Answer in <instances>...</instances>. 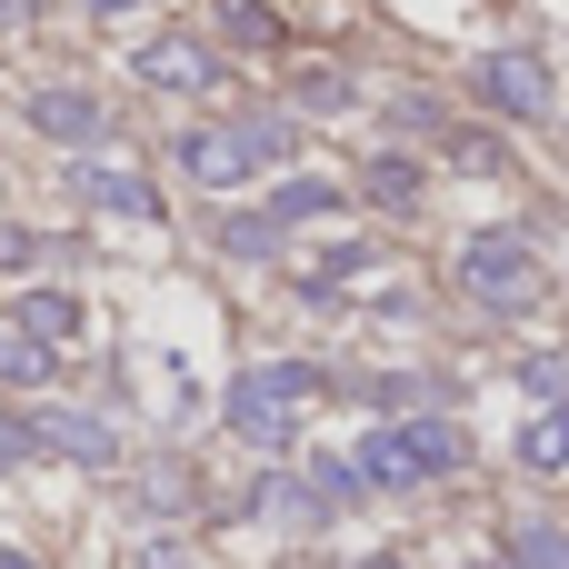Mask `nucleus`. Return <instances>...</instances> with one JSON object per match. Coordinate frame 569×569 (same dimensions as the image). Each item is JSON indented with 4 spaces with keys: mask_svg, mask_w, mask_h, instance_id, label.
I'll list each match as a JSON object with an SVG mask.
<instances>
[{
    "mask_svg": "<svg viewBox=\"0 0 569 569\" xmlns=\"http://www.w3.org/2000/svg\"><path fill=\"white\" fill-rule=\"evenodd\" d=\"M270 160H290V120L280 110H250V120H220V130H190L180 140V170L200 190H230V180H250Z\"/></svg>",
    "mask_w": 569,
    "mask_h": 569,
    "instance_id": "7ed1b4c3",
    "label": "nucleus"
},
{
    "mask_svg": "<svg viewBox=\"0 0 569 569\" xmlns=\"http://www.w3.org/2000/svg\"><path fill=\"white\" fill-rule=\"evenodd\" d=\"M80 10H130V0H80Z\"/></svg>",
    "mask_w": 569,
    "mask_h": 569,
    "instance_id": "bb28decb",
    "label": "nucleus"
},
{
    "mask_svg": "<svg viewBox=\"0 0 569 569\" xmlns=\"http://www.w3.org/2000/svg\"><path fill=\"white\" fill-rule=\"evenodd\" d=\"M460 569H510V560H460Z\"/></svg>",
    "mask_w": 569,
    "mask_h": 569,
    "instance_id": "c85d7f7f",
    "label": "nucleus"
},
{
    "mask_svg": "<svg viewBox=\"0 0 569 569\" xmlns=\"http://www.w3.org/2000/svg\"><path fill=\"white\" fill-rule=\"evenodd\" d=\"M140 80H150V90H210V80H220V60H210V50H190V40H150V50H140Z\"/></svg>",
    "mask_w": 569,
    "mask_h": 569,
    "instance_id": "1a4fd4ad",
    "label": "nucleus"
},
{
    "mask_svg": "<svg viewBox=\"0 0 569 569\" xmlns=\"http://www.w3.org/2000/svg\"><path fill=\"white\" fill-rule=\"evenodd\" d=\"M0 20H30V0H0Z\"/></svg>",
    "mask_w": 569,
    "mask_h": 569,
    "instance_id": "a878e982",
    "label": "nucleus"
},
{
    "mask_svg": "<svg viewBox=\"0 0 569 569\" xmlns=\"http://www.w3.org/2000/svg\"><path fill=\"white\" fill-rule=\"evenodd\" d=\"M40 380H50V350L20 340V330H0V390H40Z\"/></svg>",
    "mask_w": 569,
    "mask_h": 569,
    "instance_id": "dca6fc26",
    "label": "nucleus"
},
{
    "mask_svg": "<svg viewBox=\"0 0 569 569\" xmlns=\"http://www.w3.org/2000/svg\"><path fill=\"white\" fill-rule=\"evenodd\" d=\"M340 210V180H280L270 190V230H290V220H330Z\"/></svg>",
    "mask_w": 569,
    "mask_h": 569,
    "instance_id": "f8f14e48",
    "label": "nucleus"
},
{
    "mask_svg": "<svg viewBox=\"0 0 569 569\" xmlns=\"http://www.w3.org/2000/svg\"><path fill=\"white\" fill-rule=\"evenodd\" d=\"M300 110H350V70H300Z\"/></svg>",
    "mask_w": 569,
    "mask_h": 569,
    "instance_id": "6ab92c4d",
    "label": "nucleus"
},
{
    "mask_svg": "<svg viewBox=\"0 0 569 569\" xmlns=\"http://www.w3.org/2000/svg\"><path fill=\"white\" fill-rule=\"evenodd\" d=\"M20 260H30V240H20V230H0V270H20Z\"/></svg>",
    "mask_w": 569,
    "mask_h": 569,
    "instance_id": "b1692460",
    "label": "nucleus"
},
{
    "mask_svg": "<svg viewBox=\"0 0 569 569\" xmlns=\"http://www.w3.org/2000/svg\"><path fill=\"white\" fill-rule=\"evenodd\" d=\"M310 480H320V500H360V470H340V460H320Z\"/></svg>",
    "mask_w": 569,
    "mask_h": 569,
    "instance_id": "4be33fe9",
    "label": "nucleus"
},
{
    "mask_svg": "<svg viewBox=\"0 0 569 569\" xmlns=\"http://www.w3.org/2000/svg\"><path fill=\"white\" fill-rule=\"evenodd\" d=\"M460 290H470L490 320H520V310L550 300V270H540V250H530L520 230H490V240L460 250Z\"/></svg>",
    "mask_w": 569,
    "mask_h": 569,
    "instance_id": "20e7f679",
    "label": "nucleus"
},
{
    "mask_svg": "<svg viewBox=\"0 0 569 569\" xmlns=\"http://www.w3.org/2000/svg\"><path fill=\"white\" fill-rule=\"evenodd\" d=\"M510 569H569V530L560 520H510Z\"/></svg>",
    "mask_w": 569,
    "mask_h": 569,
    "instance_id": "4468645a",
    "label": "nucleus"
},
{
    "mask_svg": "<svg viewBox=\"0 0 569 569\" xmlns=\"http://www.w3.org/2000/svg\"><path fill=\"white\" fill-rule=\"evenodd\" d=\"M220 240H230L240 260H270V250H280V230H270V210H250V220H220Z\"/></svg>",
    "mask_w": 569,
    "mask_h": 569,
    "instance_id": "a211bd4d",
    "label": "nucleus"
},
{
    "mask_svg": "<svg viewBox=\"0 0 569 569\" xmlns=\"http://www.w3.org/2000/svg\"><path fill=\"white\" fill-rule=\"evenodd\" d=\"M320 390H330V370H320V360H250V370L230 380V400H220V410H230V430H240L250 450H280V440H290V420H300Z\"/></svg>",
    "mask_w": 569,
    "mask_h": 569,
    "instance_id": "f257e3e1",
    "label": "nucleus"
},
{
    "mask_svg": "<svg viewBox=\"0 0 569 569\" xmlns=\"http://www.w3.org/2000/svg\"><path fill=\"white\" fill-rule=\"evenodd\" d=\"M360 190H370L380 210H420V160H400V150H380V160L360 170Z\"/></svg>",
    "mask_w": 569,
    "mask_h": 569,
    "instance_id": "9b49d317",
    "label": "nucleus"
},
{
    "mask_svg": "<svg viewBox=\"0 0 569 569\" xmlns=\"http://www.w3.org/2000/svg\"><path fill=\"white\" fill-rule=\"evenodd\" d=\"M220 40H240V50H280L290 30H280V10H260V0H220Z\"/></svg>",
    "mask_w": 569,
    "mask_h": 569,
    "instance_id": "2eb2a0df",
    "label": "nucleus"
},
{
    "mask_svg": "<svg viewBox=\"0 0 569 569\" xmlns=\"http://www.w3.org/2000/svg\"><path fill=\"white\" fill-rule=\"evenodd\" d=\"M450 160H460V170H500V140H490V130H460Z\"/></svg>",
    "mask_w": 569,
    "mask_h": 569,
    "instance_id": "412c9836",
    "label": "nucleus"
},
{
    "mask_svg": "<svg viewBox=\"0 0 569 569\" xmlns=\"http://www.w3.org/2000/svg\"><path fill=\"white\" fill-rule=\"evenodd\" d=\"M360 569H400V560H360Z\"/></svg>",
    "mask_w": 569,
    "mask_h": 569,
    "instance_id": "c756f323",
    "label": "nucleus"
},
{
    "mask_svg": "<svg viewBox=\"0 0 569 569\" xmlns=\"http://www.w3.org/2000/svg\"><path fill=\"white\" fill-rule=\"evenodd\" d=\"M390 120H400V130H440V100H430V90H400Z\"/></svg>",
    "mask_w": 569,
    "mask_h": 569,
    "instance_id": "aec40b11",
    "label": "nucleus"
},
{
    "mask_svg": "<svg viewBox=\"0 0 569 569\" xmlns=\"http://www.w3.org/2000/svg\"><path fill=\"white\" fill-rule=\"evenodd\" d=\"M520 470H540V480L569 470V410H540V420L520 430Z\"/></svg>",
    "mask_w": 569,
    "mask_h": 569,
    "instance_id": "9d476101",
    "label": "nucleus"
},
{
    "mask_svg": "<svg viewBox=\"0 0 569 569\" xmlns=\"http://www.w3.org/2000/svg\"><path fill=\"white\" fill-rule=\"evenodd\" d=\"M70 190H80L90 210H120V220H150V210H160V190H150L130 160H80V170H70Z\"/></svg>",
    "mask_w": 569,
    "mask_h": 569,
    "instance_id": "0eeeda50",
    "label": "nucleus"
},
{
    "mask_svg": "<svg viewBox=\"0 0 569 569\" xmlns=\"http://www.w3.org/2000/svg\"><path fill=\"white\" fill-rule=\"evenodd\" d=\"M30 440H40V450H60V460H90V470H110V460H120V440H110L100 420H80V410H40V420H30Z\"/></svg>",
    "mask_w": 569,
    "mask_h": 569,
    "instance_id": "6e6552de",
    "label": "nucleus"
},
{
    "mask_svg": "<svg viewBox=\"0 0 569 569\" xmlns=\"http://www.w3.org/2000/svg\"><path fill=\"white\" fill-rule=\"evenodd\" d=\"M70 330H80L70 290H20V340H70Z\"/></svg>",
    "mask_w": 569,
    "mask_h": 569,
    "instance_id": "ddd939ff",
    "label": "nucleus"
},
{
    "mask_svg": "<svg viewBox=\"0 0 569 569\" xmlns=\"http://www.w3.org/2000/svg\"><path fill=\"white\" fill-rule=\"evenodd\" d=\"M140 569H190V560H180V550H150V560H140Z\"/></svg>",
    "mask_w": 569,
    "mask_h": 569,
    "instance_id": "393cba45",
    "label": "nucleus"
},
{
    "mask_svg": "<svg viewBox=\"0 0 569 569\" xmlns=\"http://www.w3.org/2000/svg\"><path fill=\"white\" fill-rule=\"evenodd\" d=\"M20 450H30V420H0V470H10Z\"/></svg>",
    "mask_w": 569,
    "mask_h": 569,
    "instance_id": "5701e85b",
    "label": "nucleus"
},
{
    "mask_svg": "<svg viewBox=\"0 0 569 569\" xmlns=\"http://www.w3.org/2000/svg\"><path fill=\"white\" fill-rule=\"evenodd\" d=\"M0 569H40V560H10V550H0Z\"/></svg>",
    "mask_w": 569,
    "mask_h": 569,
    "instance_id": "cd10ccee",
    "label": "nucleus"
},
{
    "mask_svg": "<svg viewBox=\"0 0 569 569\" xmlns=\"http://www.w3.org/2000/svg\"><path fill=\"white\" fill-rule=\"evenodd\" d=\"M520 390H530L540 410H560L569 400V350H530V360H520Z\"/></svg>",
    "mask_w": 569,
    "mask_h": 569,
    "instance_id": "f3484780",
    "label": "nucleus"
},
{
    "mask_svg": "<svg viewBox=\"0 0 569 569\" xmlns=\"http://www.w3.org/2000/svg\"><path fill=\"white\" fill-rule=\"evenodd\" d=\"M30 130H40V140H60V150H80V160H90V150H100V140H110V110H100V100H90V90H40V100H30Z\"/></svg>",
    "mask_w": 569,
    "mask_h": 569,
    "instance_id": "423d86ee",
    "label": "nucleus"
},
{
    "mask_svg": "<svg viewBox=\"0 0 569 569\" xmlns=\"http://www.w3.org/2000/svg\"><path fill=\"white\" fill-rule=\"evenodd\" d=\"M460 460H470L460 420H380V430L360 440V480H380V490H420V480H450Z\"/></svg>",
    "mask_w": 569,
    "mask_h": 569,
    "instance_id": "f03ea898",
    "label": "nucleus"
},
{
    "mask_svg": "<svg viewBox=\"0 0 569 569\" xmlns=\"http://www.w3.org/2000/svg\"><path fill=\"white\" fill-rule=\"evenodd\" d=\"M470 90H480L500 120H550V100H560V90H550V60H540V50H490V60L470 70Z\"/></svg>",
    "mask_w": 569,
    "mask_h": 569,
    "instance_id": "39448f33",
    "label": "nucleus"
}]
</instances>
